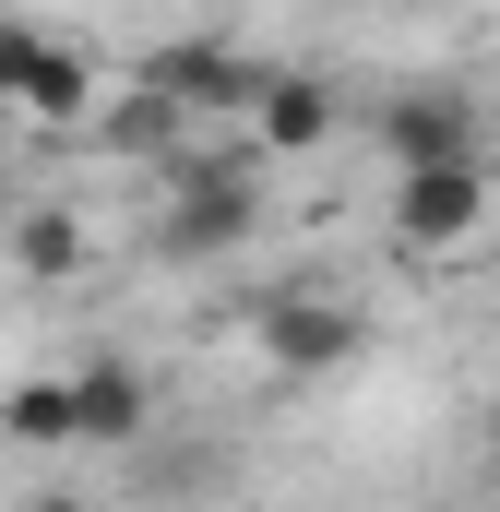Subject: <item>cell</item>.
Masks as SVG:
<instances>
[{"label": "cell", "instance_id": "obj_1", "mask_svg": "<svg viewBox=\"0 0 500 512\" xmlns=\"http://www.w3.org/2000/svg\"><path fill=\"white\" fill-rule=\"evenodd\" d=\"M262 143H167L155 155V215H143V251L167 262V274H203V262H227V251H250V227H262Z\"/></svg>", "mask_w": 500, "mask_h": 512}, {"label": "cell", "instance_id": "obj_2", "mask_svg": "<svg viewBox=\"0 0 500 512\" xmlns=\"http://www.w3.org/2000/svg\"><path fill=\"white\" fill-rule=\"evenodd\" d=\"M250 346H262L274 382H334V370L370 358V310H358L346 286H274V298L250 310Z\"/></svg>", "mask_w": 500, "mask_h": 512}, {"label": "cell", "instance_id": "obj_13", "mask_svg": "<svg viewBox=\"0 0 500 512\" xmlns=\"http://www.w3.org/2000/svg\"><path fill=\"white\" fill-rule=\"evenodd\" d=\"M0 215H12V203H0Z\"/></svg>", "mask_w": 500, "mask_h": 512}, {"label": "cell", "instance_id": "obj_6", "mask_svg": "<svg viewBox=\"0 0 500 512\" xmlns=\"http://www.w3.org/2000/svg\"><path fill=\"white\" fill-rule=\"evenodd\" d=\"M72 441H84V453H143V441H155V382H143V358H120V346L72 358Z\"/></svg>", "mask_w": 500, "mask_h": 512}, {"label": "cell", "instance_id": "obj_8", "mask_svg": "<svg viewBox=\"0 0 500 512\" xmlns=\"http://www.w3.org/2000/svg\"><path fill=\"white\" fill-rule=\"evenodd\" d=\"M346 131V108H334V84L322 72H262V96H250V143L286 167V155H322Z\"/></svg>", "mask_w": 500, "mask_h": 512}, {"label": "cell", "instance_id": "obj_10", "mask_svg": "<svg viewBox=\"0 0 500 512\" xmlns=\"http://www.w3.org/2000/svg\"><path fill=\"white\" fill-rule=\"evenodd\" d=\"M179 131H191V120H179V108H167L155 84H131V96H96L72 143H96V155H120V167H155V155H167Z\"/></svg>", "mask_w": 500, "mask_h": 512}, {"label": "cell", "instance_id": "obj_9", "mask_svg": "<svg viewBox=\"0 0 500 512\" xmlns=\"http://www.w3.org/2000/svg\"><path fill=\"white\" fill-rule=\"evenodd\" d=\"M84 251H96V227H84L72 203H12V215H0V262H12L24 286H72Z\"/></svg>", "mask_w": 500, "mask_h": 512}, {"label": "cell", "instance_id": "obj_3", "mask_svg": "<svg viewBox=\"0 0 500 512\" xmlns=\"http://www.w3.org/2000/svg\"><path fill=\"white\" fill-rule=\"evenodd\" d=\"M500 227V191L477 155H429V167H393V251L405 262H453Z\"/></svg>", "mask_w": 500, "mask_h": 512}, {"label": "cell", "instance_id": "obj_4", "mask_svg": "<svg viewBox=\"0 0 500 512\" xmlns=\"http://www.w3.org/2000/svg\"><path fill=\"white\" fill-rule=\"evenodd\" d=\"M0 108L36 120V131H84V108H96V60H84L60 24L0 12Z\"/></svg>", "mask_w": 500, "mask_h": 512}, {"label": "cell", "instance_id": "obj_5", "mask_svg": "<svg viewBox=\"0 0 500 512\" xmlns=\"http://www.w3.org/2000/svg\"><path fill=\"white\" fill-rule=\"evenodd\" d=\"M262 72H274V60H250V48H227V36H155V48H143V84H155V96H167L191 131L250 120Z\"/></svg>", "mask_w": 500, "mask_h": 512}, {"label": "cell", "instance_id": "obj_11", "mask_svg": "<svg viewBox=\"0 0 500 512\" xmlns=\"http://www.w3.org/2000/svg\"><path fill=\"white\" fill-rule=\"evenodd\" d=\"M0 441L12 453H72V370H24L0 393Z\"/></svg>", "mask_w": 500, "mask_h": 512}, {"label": "cell", "instance_id": "obj_7", "mask_svg": "<svg viewBox=\"0 0 500 512\" xmlns=\"http://www.w3.org/2000/svg\"><path fill=\"white\" fill-rule=\"evenodd\" d=\"M477 96H465V84H393V96H381L370 108V143L381 155H393V167H429V155H477Z\"/></svg>", "mask_w": 500, "mask_h": 512}, {"label": "cell", "instance_id": "obj_12", "mask_svg": "<svg viewBox=\"0 0 500 512\" xmlns=\"http://www.w3.org/2000/svg\"><path fill=\"white\" fill-rule=\"evenodd\" d=\"M489 453H500V393H489Z\"/></svg>", "mask_w": 500, "mask_h": 512}]
</instances>
